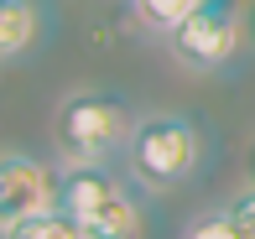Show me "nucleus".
<instances>
[{
	"label": "nucleus",
	"mask_w": 255,
	"mask_h": 239,
	"mask_svg": "<svg viewBox=\"0 0 255 239\" xmlns=\"http://www.w3.org/2000/svg\"><path fill=\"white\" fill-rule=\"evenodd\" d=\"M57 208V172L21 146H0V234Z\"/></svg>",
	"instance_id": "nucleus-5"
},
{
	"label": "nucleus",
	"mask_w": 255,
	"mask_h": 239,
	"mask_svg": "<svg viewBox=\"0 0 255 239\" xmlns=\"http://www.w3.org/2000/svg\"><path fill=\"white\" fill-rule=\"evenodd\" d=\"M224 208L235 213V224H240V229H245V234L255 239V182H245V187H235V192L224 198Z\"/></svg>",
	"instance_id": "nucleus-10"
},
{
	"label": "nucleus",
	"mask_w": 255,
	"mask_h": 239,
	"mask_svg": "<svg viewBox=\"0 0 255 239\" xmlns=\"http://www.w3.org/2000/svg\"><path fill=\"white\" fill-rule=\"evenodd\" d=\"M135 109L115 88H73L52 115L57 161H115L135 135Z\"/></svg>",
	"instance_id": "nucleus-3"
},
{
	"label": "nucleus",
	"mask_w": 255,
	"mask_h": 239,
	"mask_svg": "<svg viewBox=\"0 0 255 239\" xmlns=\"http://www.w3.org/2000/svg\"><path fill=\"white\" fill-rule=\"evenodd\" d=\"M245 16L235 10V0H208L193 21H182L167 37L172 58H177L188 73H235L240 58H245Z\"/></svg>",
	"instance_id": "nucleus-4"
},
{
	"label": "nucleus",
	"mask_w": 255,
	"mask_h": 239,
	"mask_svg": "<svg viewBox=\"0 0 255 239\" xmlns=\"http://www.w3.org/2000/svg\"><path fill=\"white\" fill-rule=\"evenodd\" d=\"M57 208H68L99 239H146L141 182L115 172V161H63L57 166Z\"/></svg>",
	"instance_id": "nucleus-1"
},
{
	"label": "nucleus",
	"mask_w": 255,
	"mask_h": 239,
	"mask_svg": "<svg viewBox=\"0 0 255 239\" xmlns=\"http://www.w3.org/2000/svg\"><path fill=\"white\" fill-rule=\"evenodd\" d=\"M245 31H250V47H255V0L245 5Z\"/></svg>",
	"instance_id": "nucleus-11"
},
{
	"label": "nucleus",
	"mask_w": 255,
	"mask_h": 239,
	"mask_svg": "<svg viewBox=\"0 0 255 239\" xmlns=\"http://www.w3.org/2000/svg\"><path fill=\"white\" fill-rule=\"evenodd\" d=\"M130 5H135V16H141L151 31L172 37V31H177L182 21H193V16H198L208 0H130Z\"/></svg>",
	"instance_id": "nucleus-8"
},
{
	"label": "nucleus",
	"mask_w": 255,
	"mask_h": 239,
	"mask_svg": "<svg viewBox=\"0 0 255 239\" xmlns=\"http://www.w3.org/2000/svg\"><path fill=\"white\" fill-rule=\"evenodd\" d=\"M52 31L47 0H0V68L26 63Z\"/></svg>",
	"instance_id": "nucleus-6"
},
{
	"label": "nucleus",
	"mask_w": 255,
	"mask_h": 239,
	"mask_svg": "<svg viewBox=\"0 0 255 239\" xmlns=\"http://www.w3.org/2000/svg\"><path fill=\"white\" fill-rule=\"evenodd\" d=\"M0 239H99V234L84 229V224H78L68 208H47V213H37V219H26V224H16V229H5Z\"/></svg>",
	"instance_id": "nucleus-7"
},
{
	"label": "nucleus",
	"mask_w": 255,
	"mask_h": 239,
	"mask_svg": "<svg viewBox=\"0 0 255 239\" xmlns=\"http://www.w3.org/2000/svg\"><path fill=\"white\" fill-rule=\"evenodd\" d=\"M182 239H250L245 229L235 224V213L219 203V208H203L198 219H188V229H182Z\"/></svg>",
	"instance_id": "nucleus-9"
},
{
	"label": "nucleus",
	"mask_w": 255,
	"mask_h": 239,
	"mask_svg": "<svg viewBox=\"0 0 255 239\" xmlns=\"http://www.w3.org/2000/svg\"><path fill=\"white\" fill-rule=\"evenodd\" d=\"M203 156H208V135L193 115H182V109H146L135 120L130 146H125V172L146 192H172V187L198 177Z\"/></svg>",
	"instance_id": "nucleus-2"
},
{
	"label": "nucleus",
	"mask_w": 255,
	"mask_h": 239,
	"mask_svg": "<svg viewBox=\"0 0 255 239\" xmlns=\"http://www.w3.org/2000/svg\"><path fill=\"white\" fill-rule=\"evenodd\" d=\"M245 177L255 182V141H250V151H245Z\"/></svg>",
	"instance_id": "nucleus-12"
}]
</instances>
